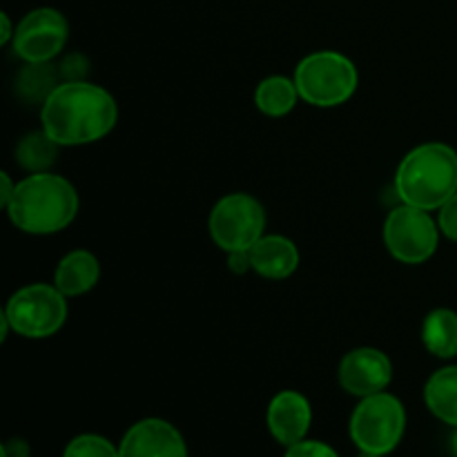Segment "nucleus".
Returning a JSON list of instances; mask_svg holds the SVG:
<instances>
[{"mask_svg": "<svg viewBox=\"0 0 457 457\" xmlns=\"http://www.w3.org/2000/svg\"><path fill=\"white\" fill-rule=\"evenodd\" d=\"M114 96L89 80H62L40 107V128L61 147L87 145L114 129Z\"/></svg>", "mask_w": 457, "mask_h": 457, "instance_id": "f257e3e1", "label": "nucleus"}, {"mask_svg": "<svg viewBox=\"0 0 457 457\" xmlns=\"http://www.w3.org/2000/svg\"><path fill=\"white\" fill-rule=\"evenodd\" d=\"M4 210L9 221L27 235H56L79 214V195L61 174L36 172L16 183Z\"/></svg>", "mask_w": 457, "mask_h": 457, "instance_id": "f03ea898", "label": "nucleus"}, {"mask_svg": "<svg viewBox=\"0 0 457 457\" xmlns=\"http://www.w3.org/2000/svg\"><path fill=\"white\" fill-rule=\"evenodd\" d=\"M402 204L440 210L457 192V152L445 143H424L402 159L395 172Z\"/></svg>", "mask_w": 457, "mask_h": 457, "instance_id": "7ed1b4c3", "label": "nucleus"}, {"mask_svg": "<svg viewBox=\"0 0 457 457\" xmlns=\"http://www.w3.org/2000/svg\"><path fill=\"white\" fill-rule=\"evenodd\" d=\"M295 85L303 103L312 107H337L353 98L360 85L355 62L339 52L321 49L299 61Z\"/></svg>", "mask_w": 457, "mask_h": 457, "instance_id": "20e7f679", "label": "nucleus"}, {"mask_svg": "<svg viewBox=\"0 0 457 457\" xmlns=\"http://www.w3.org/2000/svg\"><path fill=\"white\" fill-rule=\"evenodd\" d=\"M406 431L404 404L391 393L361 397L348 422L351 440L361 453L388 455L397 449Z\"/></svg>", "mask_w": 457, "mask_h": 457, "instance_id": "39448f33", "label": "nucleus"}, {"mask_svg": "<svg viewBox=\"0 0 457 457\" xmlns=\"http://www.w3.org/2000/svg\"><path fill=\"white\" fill-rule=\"evenodd\" d=\"M3 315L16 335L47 339L65 326L67 297L54 284H29L9 297Z\"/></svg>", "mask_w": 457, "mask_h": 457, "instance_id": "423d86ee", "label": "nucleus"}, {"mask_svg": "<svg viewBox=\"0 0 457 457\" xmlns=\"http://www.w3.org/2000/svg\"><path fill=\"white\" fill-rule=\"evenodd\" d=\"M266 230V210L245 192H232L214 204L208 219L210 239L223 253H248Z\"/></svg>", "mask_w": 457, "mask_h": 457, "instance_id": "0eeeda50", "label": "nucleus"}, {"mask_svg": "<svg viewBox=\"0 0 457 457\" xmlns=\"http://www.w3.org/2000/svg\"><path fill=\"white\" fill-rule=\"evenodd\" d=\"M437 244H440V226L433 221L431 212L406 204L388 212L384 221V245L393 259L418 266L436 254Z\"/></svg>", "mask_w": 457, "mask_h": 457, "instance_id": "6e6552de", "label": "nucleus"}, {"mask_svg": "<svg viewBox=\"0 0 457 457\" xmlns=\"http://www.w3.org/2000/svg\"><path fill=\"white\" fill-rule=\"evenodd\" d=\"M70 22L58 9L38 7L16 25L12 47L21 61L49 62L65 49Z\"/></svg>", "mask_w": 457, "mask_h": 457, "instance_id": "1a4fd4ad", "label": "nucleus"}, {"mask_svg": "<svg viewBox=\"0 0 457 457\" xmlns=\"http://www.w3.org/2000/svg\"><path fill=\"white\" fill-rule=\"evenodd\" d=\"M337 379L348 395H378L393 382V361L379 348H353L339 361Z\"/></svg>", "mask_w": 457, "mask_h": 457, "instance_id": "9d476101", "label": "nucleus"}, {"mask_svg": "<svg viewBox=\"0 0 457 457\" xmlns=\"http://www.w3.org/2000/svg\"><path fill=\"white\" fill-rule=\"evenodd\" d=\"M120 457H187V446L179 428L159 418L134 424L119 446Z\"/></svg>", "mask_w": 457, "mask_h": 457, "instance_id": "9b49d317", "label": "nucleus"}, {"mask_svg": "<svg viewBox=\"0 0 457 457\" xmlns=\"http://www.w3.org/2000/svg\"><path fill=\"white\" fill-rule=\"evenodd\" d=\"M312 422L311 402L297 391H281L268 404L266 424L270 436L281 446H293L306 440Z\"/></svg>", "mask_w": 457, "mask_h": 457, "instance_id": "f8f14e48", "label": "nucleus"}, {"mask_svg": "<svg viewBox=\"0 0 457 457\" xmlns=\"http://www.w3.org/2000/svg\"><path fill=\"white\" fill-rule=\"evenodd\" d=\"M250 268L259 277L270 281L288 279L299 268V250L288 237L263 235L253 248L248 250Z\"/></svg>", "mask_w": 457, "mask_h": 457, "instance_id": "ddd939ff", "label": "nucleus"}, {"mask_svg": "<svg viewBox=\"0 0 457 457\" xmlns=\"http://www.w3.org/2000/svg\"><path fill=\"white\" fill-rule=\"evenodd\" d=\"M101 279V263L89 250H71L58 262L54 286L65 297H80L89 293Z\"/></svg>", "mask_w": 457, "mask_h": 457, "instance_id": "4468645a", "label": "nucleus"}, {"mask_svg": "<svg viewBox=\"0 0 457 457\" xmlns=\"http://www.w3.org/2000/svg\"><path fill=\"white\" fill-rule=\"evenodd\" d=\"M424 402L437 420L457 428V366H445L428 378Z\"/></svg>", "mask_w": 457, "mask_h": 457, "instance_id": "2eb2a0df", "label": "nucleus"}, {"mask_svg": "<svg viewBox=\"0 0 457 457\" xmlns=\"http://www.w3.org/2000/svg\"><path fill=\"white\" fill-rule=\"evenodd\" d=\"M422 344L431 355L451 360L457 355V312L436 308L424 317Z\"/></svg>", "mask_w": 457, "mask_h": 457, "instance_id": "dca6fc26", "label": "nucleus"}, {"mask_svg": "<svg viewBox=\"0 0 457 457\" xmlns=\"http://www.w3.org/2000/svg\"><path fill=\"white\" fill-rule=\"evenodd\" d=\"M299 98L302 96H299L295 79H288V76H268L254 89V105L270 119H281V116L290 114Z\"/></svg>", "mask_w": 457, "mask_h": 457, "instance_id": "f3484780", "label": "nucleus"}, {"mask_svg": "<svg viewBox=\"0 0 457 457\" xmlns=\"http://www.w3.org/2000/svg\"><path fill=\"white\" fill-rule=\"evenodd\" d=\"M58 147L61 145L40 128L38 132H31L21 138L16 147V163L29 174L49 172V168L56 163Z\"/></svg>", "mask_w": 457, "mask_h": 457, "instance_id": "a211bd4d", "label": "nucleus"}, {"mask_svg": "<svg viewBox=\"0 0 457 457\" xmlns=\"http://www.w3.org/2000/svg\"><path fill=\"white\" fill-rule=\"evenodd\" d=\"M61 83H56V71L49 62H25L21 71H18L16 87L18 94L27 101H40L54 92Z\"/></svg>", "mask_w": 457, "mask_h": 457, "instance_id": "6ab92c4d", "label": "nucleus"}, {"mask_svg": "<svg viewBox=\"0 0 457 457\" xmlns=\"http://www.w3.org/2000/svg\"><path fill=\"white\" fill-rule=\"evenodd\" d=\"M62 457H120L119 449L112 445L110 440L94 433H85V436L74 437L70 445L65 446Z\"/></svg>", "mask_w": 457, "mask_h": 457, "instance_id": "aec40b11", "label": "nucleus"}, {"mask_svg": "<svg viewBox=\"0 0 457 457\" xmlns=\"http://www.w3.org/2000/svg\"><path fill=\"white\" fill-rule=\"evenodd\" d=\"M284 457H339L335 453L333 446L324 445V442L317 440H302L297 445L288 446Z\"/></svg>", "mask_w": 457, "mask_h": 457, "instance_id": "412c9836", "label": "nucleus"}, {"mask_svg": "<svg viewBox=\"0 0 457 457\" xmlns=\"http://www.w3.org/2000/svg\"><path fill=\"white\" fill-rule=\"evenodd\" d=\"M437 226H440V232L446 239L457 241V192L440 208Z\"/></svg>", "mask_w": 457, "mask_h": 457, "instance_id": "4be33fe9", "label": "nucleus"}, {"mask_svg": "<svg viewBox=\"0 0 457 457\" xmlns=\"http://www.w3.org/2000/svg\"><path fill=\"white\" fill-rule=\"evenodd\" d=\"M87 67L89 62L83 54H70V56L61 62L62 80H85Z\"/></svg>", "mask_w": 457, "mask_h": 457, "instance_id": "5701e85b", "label": "nucleus"}, {"mask_svg": "<svg viewBox=\"0 0 457 457\" xmlns=\"http://www.w3.org/2000/svg\"><path fill=\"white\" fill-rule=\"evenodd\" d=\"M228 263H230V270L232 272L253 270V268H250L248 253H232V254H228Z\"/></svg>", "mask_w": 457, "mask_h": 457, "instance_id": "b1692460", "label": "nucleus"}, {"mask_svg": "<svg viewBox=\"0 0 457 457\" xmlns=\"http://www.w3.org/2000/svg\"><path fill=\"white\" fill-rule=\"evenodd\" d=\"M0 25H3V29H0V45H7L13 40V34H16V27L12 25V21H9V13H0Z\"/></svg>", "mask_w": 457, "mask_h": 457, "instance_id": "393cba45", "label": "nucleus"}, {"mask_svg": "<svg viewBox=\"0 0 457 457\" xmlns=\"http://www.w3.org/2000/svg\"><path fill=\"white\" fill-rule=\"evenodd\" d=\"M0 181H3V192H0V204H3V208H7L9 199H12L13 190H16V183L9 179L7 172H0Z\"/></svg>", "mask_w": 457, "mask_h": 457, "instance_id": "a878e982", "label": "nucleus"}, {"mask_svg": "<svg viewBox=\"0 0 457 457\" xmlns=\"http://www.w3.org/2000/svg\"><path fill=\"white\" fill-rule=\"evenodd\" d=\"M451 453H453V457H457V428H455L453 437H451Z\"/></svg>", "mask_w": 457, "mask_h": 457, "instance_id": "bb28decb", "label": "nucleus"}]
</instances>
